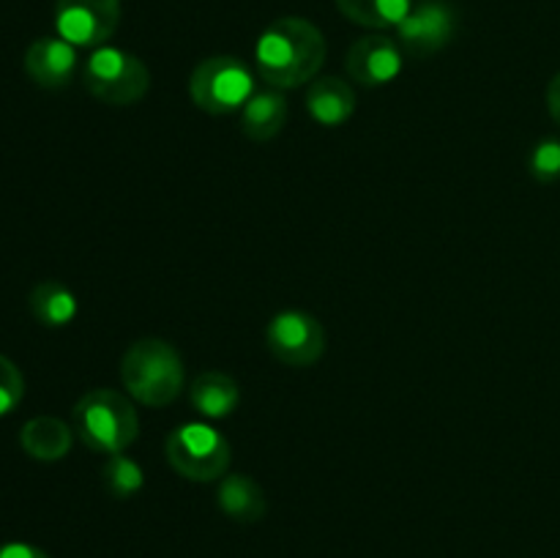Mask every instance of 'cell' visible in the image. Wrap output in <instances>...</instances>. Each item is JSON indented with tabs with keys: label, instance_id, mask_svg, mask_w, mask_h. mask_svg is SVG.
I'll return each mask as SVG.
<instances>
[{
	"label": "cell",
	"instance_id": "1",
	"mask_svg": "<svg viewBox=\"0 0 560 558\" xmlns=\"http://www.w3.org/2000/svg\"><path fill=\"white\" fill-rule=\"evenodd\" d=\"M326 38L301 16H282L273 20L260 33L255 47L257 74L268 88L293 91L317 77L326 60Z\"/></svg>",
	"mask_w": 560,
	"mask_h": 558
},
{
	"label": "cell",
	"instance_id": "2",
	"mask_svg": "<svg viewBox=\"0 0 560 558\" xmlns=\"http://www.w3.org/2000/svg\"><path fill=\"white\" fill-rule=\"evenodd\" d=\"M120 383L126 394L148 408H164L186 386V367L178 348L167 339L145 337L129 345L120 359Z\"/></svg>",
	"mask_w": 560,
	"mask_h": 558
},
{
	"label": "cell",
	"instance_id": "3",
	"mask_svg": "<svg viewBox=\"0 0 560 558\" xmlns=\"http://www.w3.org/2000/svg\"><path fill=\"white\" fill-rule=\"evenodd\" d=\"M71 427L88 449L98 454H120L140 435V416L129 397L115 388H91L77 399Z\"/></svg>",
	"mask_w": 560,
	"mask_h": 558
},
{
	"label": "cell",
	"instance_id": "4",
	"mask_svg": "<svg viewBox=\"0 0 560 558\" xmlns=\"http://www.w3.org/2000/svg\"><path fill=\"white\" fill-rule=\"evenodd\" d=\"M255 96V74L233 55L200 60L189 74V98L208 115H233Z\"/></svg>",
	"mask_w": 560,
	"mask_h": 558
},
{
	"label": "cell",
	"instance_id": "5",
	"mask_svg": "<svg viewBox=\"0 0 560 558\" xmlns=\"http://www.w3.org/2000/svg\"><path fill=\"white\" fill-rule=\"evenodd\" d=\"M164 454L175 474L189 481H200V485L224 479L233 463L228 438L202 421L175 427L164 441Z\"/></svg>",
	"mask_w": 560,
	"mask_h": 558
},
{
	"label": "cell",
	"instance_id": "6",
	"mask_svg": "<svg viewBox=\"0 0 560 558\" xmlns=\"http://www.w3.org/2000/svg\"><path fill=\"white\" fill-rule=\"evenodd\" d=\"M82 82L98 102L113 104V107H131L151 91V71L135 53L104 44L93 49L91 58L85 60Z\"/></svg>",
	"mask_w": 560,
	"mask_h": 558
},
{
	"label": "cell",
	"instance_id": "7",
	"mask_svg": "<svg viewBox=\"0 0 560 558\" xmlns=\"http://www.w3.org/2000/svg\"><path fill=\"white\" fill-rule=\"evenodd\" d=\"M266 342L273 359L288 367H312L326 353V328L304 310H284L271 317Z\"/></svg>",
	"mask_w": 560,
	"mask_h": 558
},
{
	"label": "cell",
	"instance_id": "8",
	"mask_svg": "<svg viewBox=\"0 0 560 558\" xmlns=\"http://www.w3.org/2000/svg\"><path fill=\"white\" fill-rule=\"evenodd\" d=\"M118 25L120 0H55L58 36L74 47H104Z\"/></svg>",
	"mask_w": 560,
	"mask_h": 558
},
{
	"label": "cell",
	"instance_id": "9",
	"mask_svg": "<svg viewBox=\"0 0 560 558\" xmlns=\"http://www.w3.org/2000/svg\"><path fill=\"white\" fill-rule=\"evenodd\" d=\"M454 33H457V14L446 0H421L397 27L399 47L416 58L441 53L443 47H448Z\"/></svg>",
	"mask_w": 560,
	"mask_h": 558
},
{
	"label": "cell",
	"instance_id": "10",
	"mask_svg": "<svg viewBox=\"0 0 560 558\" xmlns=\"http://www.w3.org/2000/svg\"><path fill=\"white\" fill-rule=\"evenodd\" d=\"M345 71L364 88H383L402 71V47L388 36H364L350 44Z\"/></svg>",
	"mask_w": 560,
	"mask_h": 558
},
{
	"label": "cell",
	"instance_id": "11",
	"mask_svg": "<svg viewBox=\"0 0 560 558\" xmlns=\"http://www.w3.org/2000/svg\"><path fill=\"white\" fill-rule=\"evenodd\" d=\"M25 74L44 91H60L77 74V47L60 36H42L27 47Z\"/></svg>",
	"mask_w": 560,
	"mask_h": 558
},
{
	"label": "cell",
	"instance_id": "12",
	"mask_svg": "<svg viewBox=\"0 0 560 558\" xmlns=\"http://www.w3.org/2000/svg\"><path fill=\"white\" fill-rule=\"evenodd\" d=\"M71 443H74V427L58 416H33L20 430L22 452L38 463H58L71 452Z\"/></svg>",
	"mask_w": 560,
	"mask_h": 558
},
{
	"label": "cell",
	"instance_id": "13",
	"mask_svg": "<svg viewBox=\"0 0 560 558\" xmlns=\"http://www.w3.org/2000/svg\"><path fill=\"white\" fill-rule=\"evenodd\" d=\"M306 109L320 126L337 129L355 113V91L342 77H317L306 88Z\"/></svg>",
	"mask_w": 560,
	"mask_h": 558
},
{
	"label": "cell",
	"instance_id": "14",
	"mask_svg": "<svg viewBox=\"0 0 560 558\" xmlns=\"http://www.w3.org/2000/svg\"><path fill=\"white\" fill-rule=\"evenodd\" d=\"M288 124V98L277 88L255 91L241 109V131L252 142H268Z\"/></svg>",
	"mask_w": 560,
	"mask_h": 558
},
{
	"label": "cell",
	"instance_id": "15",
	"mask_svg": "<svg viewBox=\"0 0 560 558\" xmlns=\"http://www.w3.org/2000/svg\"><path fill=\"white\" fill-rule=\"evenodd\" d=\"M189 403L206 419H228L241 403V388L228 372L206 370L195 377L189 388Z\"/></svg>",
	"mask_w": 560,
	"mask_h": 558
},
{
	"label": "cell",
	"instance_id": "16",
	"mask_svg": "<svg viewBox=\"0 0 560 558\" xmlns=\"http://www.w3.org/2000/svg\"><path fill=\"white\" fill-rule=\"evenodd\" d=\"M217 503L235 523H257L266 518V492L249 474H230L219 479Z\"/></svg>",
	"mask_w": 560,
	"mask_h": 558
},
{
	"label": "cell",
	"instance_id": "17",
	"mask_svg": "<svg viewBox=\"0 0 560 558\" xmlns=\"http://www.w3.org/2000/svg\"><path fill=\"white\" fill-rule=\"evenodd\" d=\"M27 306H31V315L47 328L69 326L80 312L77 295L58 279H42L38 284H33Z\"/></svg>",
	"mask_w": 560,
	"mask_h": 558
},
{
	"label": "cell",
	"instance_id": "18",
	"mask_svg": "<svg viewBox=\"0 0 560 558\" xmlns=\"http://www.w3.org/2000/svg\"><path fill=\"white\" fill-rule=\"evenodd\" d=\"M337 9L355 25L386 31L399 27V22L413 9V0H337Z\"/></svg>",
	"mask_w": 560,
	"mask_h": 558
},
{
	"label": "cell",
	"instance_id": "19",
	"mask_svg": "<svg viewBox=\"0 0 560 558\" xmlns=\"http://www.w3.org/2000/svg\"><path fill=\"white\" fill-rule=\"evenodd\" d=\"M104 487L113 498L126 501V498H135L137 492L145 487V474H142L140 463H135L131 457L120 454H109L107 463H104Z\"/></svg>",
	"mask_w": 560,
	"mask_h": 558
},
{
	"label": "cell",
	"instance_id": "20",
	"mask_svg": "<svg viewBox=\"0 0 560 558\" xmlns=\"http://www.w3.org/2000/svg\"><path fill=\"white\" fill-rule=\"evenodd\" d=\"M528 170L539 184H556L560 181V140L558 137H545L534 146L528 156Z\"/></svg>",
	"mask_w": 560,
	"mask_h": 558
},
{
	"label": "cell",
	"instance_id": "21",
	"mask_svg": "<svg viewBox=\"0 0 560 558\" xmlns=\"http://www.w3.org/2000/svg\"><path fill=\"white\" fill-rule=\"evenodd\" d=\"M22 397H25V377L9 356L0 353V419L16 410Z\"/></svg>",
	"mask_w": 560,
	"mask_h": 558
},
{
	"label": "cell",
	"instance_id": "22",
	"mask_svg": "<svg viewBox=\"0 0 560 558\" xmlns=\"http://www.w3.org/2000/svg\"><path fill=\"white\" fill-rule=\"evenodd\" d=\"M0 558H49L47 553L38 547L27 545V542H5L0 545Z\"/></svg>",
	"mask_w": 560,
	"mask_h": 558
},
{
	"label": "cell",
	"instance_id": "23",
	"mask_svg": "<svg viewBox=\"0 0 560 558\" xmlns=\"http://www.w3.org/2000/svg\"><path fill=\"white\" fill-rule=\"evenodd\" d=\"M547 113L560 126V71L552 77L550 85H547Z\"/></svg>",
	"mask_w": 560,
	"mask_h": 558
}]
</instances>
